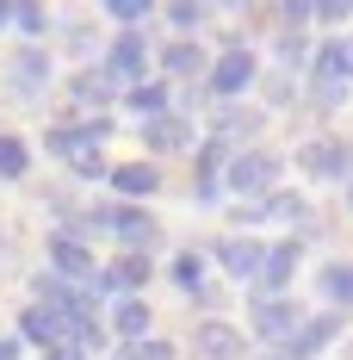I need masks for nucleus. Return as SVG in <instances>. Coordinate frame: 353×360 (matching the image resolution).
I'll return each instance as SVG.
<instances>
[{
  "mask_svg": "<svg viewBox=\"0 0 353 360\" xmlns=\"http://www.w3.org/2000/svg\"><path fill=\"white\" fill-rule=\"evenodd\" d=\"M87 224H93V230H112V236H118V243H124L131 255H142V249H155V243H161V224H155L149 212H137V205H118V212H93Z\"/></svg>",
  "mask_w": 353,
  "mask_h": 360,
  "instance_id": "obj_1",
  "label": "nucleus"
},
{
  "mask_svg": "<svg viewBox=\"0 0 353 360\" xmlns=\"http://www.w3.org/2000/svg\"><path fill=\"white\" fill-rule=\"evenodd\" d=\"M223 186L242 193V199L267 193V186H273V155H267V149H242V155H229V162H223Z\"/></svg>",
  "mask_w": 353,
  "mask_h": 360,
  "instance_id": "obj_2",
  "label": "nucleus"
},
{
  "mask_svg": "<svg viewBox=\"0 0 353 360\" xmlns=\"http://www.w3.org/2000/svg\"><path fill=\"white\" fill-rule=\"evenodd\" d=\"M248 323H254V335H267V342H291L298 304H291V298H254V304H248Z\"/></svg>",
  "mask_w": 353,
  "mask_h": 360,
  "instance_id": "obj_3",
  "label": "nucleus"
},
{
  "mask_svg": "<svg viewBox=\"0 0 353 360\" xmlns=\"http://www.w3.org/2000/svg\"><path fill=\"white\" fill-rule=\"evenodd\" d=\"M248 81H254V50L229 44V50L211 63V94H217V100H229V94H242Z\"/></svg>",
  "mask_w": 353,
  "mask_h": 360,
  "instance_id": "obj_4",
  "label": "nucleus"
},
{
  "mask_svg": "<svg viewBox=\"0 0 353 360\" xmlns=\"http://www.w3.org/2000/svg\"><path fill=\"white\" fill-rule=\"evenodd\" d=\"M260 255H267V243H254V236H223L217 243V267L236 274V280H254L260 274Z\"/></svg>",
  "mask_w": 353,
  "mask_h": 360,
  "instance_id": "obj_5",
  "label": "nucleus"
},
{
  "mask_svg": "<svg viewBox=\"0 0 353 360\" xmlns=\"http://www.w3.org/2000/svg\"><path fill=\"white\" fill-rule=\"evenodd\" d=\"M142 69H149V44H142L137 32H124L106 50V75H112V81H142Z\"/></svg>",
  "mask_w": 353,
  "mask_h": 360,
  "instance_id": "obj_6",
  "label": "nucleus"
},
{
  "mask_svg": "<svg viewBox=\"0 0 353 360\" xmlns=\"http://www.w3.org/2000/svg\"><path fill=\"white\" fill-rule=\"evenodd\" d=\"M192 348H199V360H242V329L205 317V323H199V335H192Z\"/></svg>",
  "mask_w": 353,
  "mask_h": 360,
  "instance_id": "obj_7",
  "label": "nucleus"
},
{
  "mask_svg": "<svg viewBox=\"0 0 353 360\" xmlns=\"http://www.w3.org/2000/svg\"><path fill=\"white\" fill-rule=\"evenodd\" d=\"M291 267H298V243H267V255H260V286H267V298H279L285 280H291Z\"/></svg>",
  "mask_w": 353,
  "mask_h": 360,
  "instance_id": "obj_8",
  "label": "nucleus"
},
{
  "mask_svg": "<svg viewBox=\"0 0 353 360\" xmlns=\"http://www.w3.org/2000/svg\"><path fill=\"white\" fill-rule=\"evenodd\" d=\"M298 162H304L317 180H335V174H347V168H353V149H347V143H335V137H322V143H310Z\"/></svg>",
  "mask_w": 353,
  "mask_h": 360,
  "instance_id": "obj_9",
  "label": "nucleus"
},
{
  "mask_svg": "<svg viewBox=\"0 0 353 360\" xmlns=\"http://www.w3.org/2000/svg\"><path fill=\"white\" fill-rule=\"evenodd\" d=\"M335 329H341L335 317H310V323H298V329H291V342H285V360H310L322 342H335Z\"/></svg>",
  "mask_w": 353,
  "mask_h": 360,
  "instance_id": "obj_10",
  "label": "nucleus"
},
{
  "mask_svg": "<svg viewBox=\"0 0 353 360\" xmlns=\"http://www.w3.org/2000/svg\"><path fill=\"white\" fill-rule=\"evenodd\" d=\"M44 75H50V56H44V50H19V56L6 63V81H13L25 100H32L37 87H44Z\"/></svg>",
  "mask_w": 353,
  "mask_h": 360,
  "instance_id": "obj_11",
  "label": "nucleus"
},
{
  "mask_svg": "<svg viewBox=\"0 0 353 360\" xmlns=\"http://www.w3.org/2000/svg\"><path fill=\"white\" fill-rule=\"evenodd\" d=\"M142 143H149V149H186V143H192V124L174 118V112H161V118L142 124Z\"/></svg>",
  "mask_w": 353,
  "mask_h": 360,
  "instance_id": "obj_12",
  "label": "nucleus"
},
{
  "mask_svg": "<svg viewBox=\"0 0 353 360\" xmlns=\"http://www.w3.org/2000/svg\"><path fill=\"white\" fill-rule=\"evenodd\" d=\"M69 94L81 100V106H112V94H118V81H112L106 69H81L69 81Z\"/></svg>",
  "mask_w": 353,
  "mask_h": 360,
  "instance_id": "obj_13",
  "label": "nucleus"
},
{
  "mask_svg": "<svg viewBox=\"0 0 353 360\" xmlns=\"http://www.w3.org/2000/svg\"><path fill=\"white\" fill-rule=\"evenodd\" d=\"M50 261H56L62 274H74V280H87V274H93V255H87L81 236H56V243H50Z\"/></svg>",
  "mask_w": 353,
  "mask_h": 360,
  "instance_id": "obj_14",
  "label": "nucleus"
},
{
  "mask_svg": "<svg viewBox=\"0 0 353 360\" xmlns=\"http://www.w3.org/2000/svg\"><path fill=\"white\" fill-rule=\"evenodd\" d=\"M142 280H149V255H118V267L100 280V292H137Z\"/></svg>",
  "mask_w": 353,
  "mask_h": 360,
  "instance_id": "obj_15",
  "label": "nucleus"
},
{
  "mask_svg": "<svg viewBox=\"0 0 353 360\" xmlns=\"http://www.w3.org/2000/svg\"><path fill=\"white\" fill-rule=\"evenodd\" d=\"M317 292L328 298V304L347 311V304H353V267H347V261H328V267L317 274Z\"/></svg>",
  "mask_w": 353,
  "mask_h": 360,
  "instance_id": "obj_16",
  "label": "nucleus"
},
{
  "mask_svg": "<svg viewBox=\"0 0 353 360\" xmlns=\"http://www.w3.org/2000/svg\"><path fill=\"white\" fill-rule=\"evenodd\" d=\"M112 186H118V193H131V199H142V193H155V186H161V174H155L149 162H124V168H112Z\"/></svg>",
  "mask_w": 353,
  "mask_h": 360,
  "instance_id": "obj_17",
  "label": "nucleus"
},
{
  "mask_svg": "<svg viewBox=\"0 0 353 360\" xmlns=\"http://www.w3.org/2000/svg\"><path fill=\"white\" fill-rule=\"evenodd\" d=\"M124 106L142 112V118H161V112H168V87H161V81H137V87L124 94Z\"/></svg>",
  "mask_w": 353,
  "mask_h": 360,
  "instance_id": "obj_18",
  "label": "nucleus"
},
{
  "mask_svg": "<svg viewBox=\"0 0 353 360\" xmlns=\"http://www.w3.org/2000/svg\"><path fill=\"white\" fill-rule=\"evenodd\" d=\"M112 329H118L124 342H137L142 329H149V304H142V298H118V311H112Z\"/></svg>",
  "mask_w": 353,
  "mask_h": 360,
  "instance_id": "obj_19",
  "label": "nucleus"
},
{
  "mask_svg": "<svg viewBox=\"0 0 353 360\" xmlns=\"http://www.w3.org/2000/svg\"><path fill=\"white\" fill-rule=\"evenodd\" d=\"M161 63H168V75H199V69H205V50L180 37V44H168V50H161Z\"/></svg>",
  "mask_w": 353,
  "mask_h": 360,
  "instance_id": "obj_20",
  "label": "nucleus"
},
{
  "mask_svg": "<svg viewBox=\"0 0 353 360\" xmlns=\"http://www.w3.org/2000/svg\"><path fill=\"white\" fill-rule=\"evenodd\" d=\"M174 280L192 292V298H205V261H199V255H180V261H174Z\"/></svg>",
  "mask_w": 353,
  "mask_h": 360,
  "instance_id": "obj_21",
  "label": "nucleus"
},
{
  "mask_svg": "<svg viewBox=\"0 0 353 360\" xmlns=\"http://www.w3.org/2000/svg\"><path fill=\"white\" fill-rule=\"evenodd\" d=\"M25 162H32V155H25L19 137H0V180H19V174H25Z\"/></svg>",
  "mask_w": 353,
  "mask_h": 360,
  "instance_id": "obj_22",
  "label": "nucleus"
},
{
  "mask_svg": "<svg viewBox=\"0 0 353 360\" xmlns=\"http://www.w3.org/2000/svg\"><path fill=\"white\" fill-rule=\"evenodd\" d=\"M118 360H174V348H168V342H131Z\"/></svg>",
  "mask_w": 353,
  "mask_h": 360,
  "instance_id": "obj_23",
  "label": "nucleus"
},
{
  "mask_svg": "<svg viewBox=\"0 0 353 360\" xmlns=\"http://www.w3.org/2000/svg\"><path fill=\"white\" fill-rule=\"evenodd\" d=\"M106 13L118 19V25H137L142 13H149V0H106Z\"/></svg>",
  "mask_w": 353,
  "mask_h": 360,
  "instance_id": "obj_24",
  "label": "nucleus"
},
{
  "mask_svg": "<svg viewBox=\"0 0 353 360\" xmlns=\"http://www.w3.org/2000/svg\"><path fill=\"white\" fill-rule=\"evenodd\" d=\"M168 19H174L180 32H192V25H205V6H192V0H180V6L168 13Z\"/></svg>",
  "mask_w": 353,
  "mask_h": 360,
  "instance_id": "obj_25",
  "label": "nucleus"
},
{
  "mask_svg": "<svg viewBox=\"0 0 353 360\" xmlns=\"http://www.w3.org/2000/svg\"><path fill=\"white\" fill-rule=\"evenodd\" d=\"M347 13H353V0H322V6H317V19H322V25H341Z\"/></svg>",
  "mask_w": 353,
  "mask_h": 360,
  "instance_id": "obj_26",
  "label": "nucleus"
},
{
  "mask_svg": "<svg viewBox=\"0 0 353 360\" xmlns=\"http://www.w3.org/2000/svg\"><path fill=\"white\" fill-rule=\"evenodd\" d=\"M69 168H74V174H87V180H93V174H106V162H100V155H93V149H81V155H74Z\"/></svg>",
  "mask_w": 353,
  "mask_h": 360,
  "instance_id": "obj_27",
  "label": "nucleus"
},
{
  "mask_svg": "<svg viewBox=\"0 0 353 360\" xmlns=\"http://www.w3.org/2000/svg\"><path fill=\"white\" fill-rule=\"evenodd\" d=\"M13 25H19V32H44V13H37V6H13Z\"/></svg>",
  "mask_w": 353,
  "mask_h": 360,
  "instance_id": "obj_28",
  "label": "nucleus"
},
{
  "mask_svg": "<svg viewBox=\"0 0 353 360\" xmlns=\"http://www.w3.org/2000/svg\"><path fill=\"white\" fill-rule=\"evenodd\" d=\"M279 63H285V69L304 63V37H279Z\"/></svg>",
  "mask_w": 353,
  "mask_h": 360,
  "instance_id": "obj_29",
  "label": "nucleus"
},
{
  "mask_svg": "<svg viewBox=\"0 0 353 360\" xmlns=\"http://www.w3.org/2000/svg\"><path fill=\"white\" fill-rule=\"evenodd\" d=\"M44 360H87V354H81V348H50Z\"/></svg>",
  "mask_w": 353,
  "mask_h": 360,
  "instance_id": "obj_30",
  "label": "nucleus"
},
{
  "mask_svg": "<svg viewBox=\"0 0 353 360\" xmlns=\"http://www.w3.org/2000/svg\"><path fill=\"white\" fill-rule=\"evenodd\" d=\"M13 354H19V342H0V360H13Z\"/></svg>",
  "mask_w": 353,
  "mask_h": 360,
  "instance_id": "obj_31",
  "label": "nucleus"
},
{
  "mask_svg": "<svg viewBox=\"0 0 353 360\" xmlns=\"http://www.w3.org/2000/svg\"><path fill=\"white\" fill-rule=\"evenodd\" d=\"M6 19H13V6H0V25H6Z\"/></svg>",
  "mask_w": 353,
  "mask_h": 360,
  "instance_id": "obj_32",
  "label": "nucleus"
}]
</instances>
